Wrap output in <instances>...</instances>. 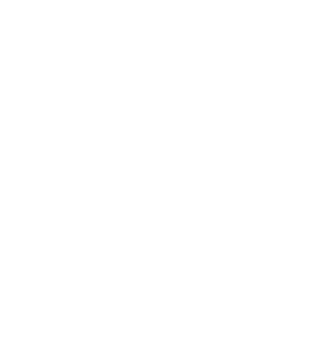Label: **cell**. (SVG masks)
<instances>
[]
</instances>
